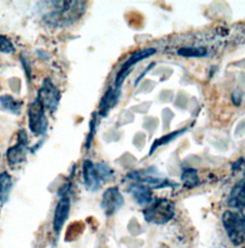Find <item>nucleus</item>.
Masks as SVG:
<instances>
[{
    "label": "nucleus",
    "mask_w": 245,
    "mask_h": 248,
    "mask_svg": "<svg viewBox=\"0 0 245 248\" xmlns=\"http://www.w3.org/2000/svg\"><path fill=\"white\" fill-rule=\"evenodd\" d=\"M53 10L44 13L41 21L45 26L58 29L72 25L85 14V1H50Z\"/></svg>",
    "instance_id": "obj_1"
},
{
    "label": "nucleus",
    "mask_w": 245,
    "mask_h": 248,
    "mask_svg": "<svg viewBox=\"0 0 245 248\" xmlns=\"http://www.w3.org/2000/svg\"><path fill=\"white\" fill-rule=\"evenodd\" d=\"M222 224L230 242L242 246L245 241V216L241 210H227L222 215Z\"/></svg>",
    "instance_id": "obj_2"
},
{
    "label": "nucleus",
    "mask_w": 245,
    "mask_h": 248,
    "mask_svg": "<svg viewBox=\"0 0 245 248\" xmlns=\"http://www.w3.org/2000/svg\"><path fill=\"white\" fill-rule=\"evenodd\" d=\"M143 215L147 222L163 225L174 217L175 205L168 199H157L143 210Z\"/></svg>",
    "instance_id": "obj_3"
},
{
    "label": "nucleus",
    "mask_w": 245,
    "mask_h": 248,
    "mask_svg": "<svg viewBox=\"0 0 245 248\" xmlns=\"http://www.w3.org/2000/svg\"><path fill=\"white\" fill-rule=\"evenodd\" d=\"M126 177L135 183L144 185L148 188L152 189H163L167 187H173L177 184L171 183L168 179L161 177L157 174V170L154 168H150L141 170H134L129 172Z\"/></svg>",
    "instance_id": "obj_4"
},
{
    "label": "nucleus",
    "mask_w": 245,
    "mask_h": 248,
    "mask_svg": "<svg viewBox=\"0 0 245 248\" xmlns=\"http://www.w3.org/2000/svg\"><path fill=\"white\" fill-rule=\"evenodd\" d=\"M37 100L43 108L50 112H55L61 100V93L50 78H45L38 91Z\"/></svg>",
    "instance_id": "obj_5"
},
{
    "label": "nucleus",
    "mask_w": 245,
    "mask_h": 248,
    "mask_svg": "<svg viewBox=\"0 0 245 248\" xmlns=\"http://www.w3.org/2000/svg\"><path fill=\"white\" fill-rule=\"evenodd\" d=\"M28 126L33 134L39 136L46 135L48 130L49 122L45 109L37 99L30 104L28 108Z\"/></svg>",
    "instance_id": "obj_6"
},
{
    "label": "nucleus",
    "mask_w": 245,
    "mask_h": 248,
    "mask_svg": "<svg viewBox=\"0 0 245 248\" xmlns=\"http://www.w3.org/2000/svg\"><path fill=\"white\" fill-rule=\"evenodd\" d=\"M29 152L28 135L25 129H20L17 132V142L15 146L8 149L6 158L9 165H19L26 160Z\"/></svg>",
    "instance_id": "obj_7"
},
{
    "label": "nucleus",
    "mask_w": 245,
    "mask_h": 248,
    "mask_svg": "<svg viewBox=\"0 0 245 248\" xmlns=\"http://www.w3.org/2000/svg\"><path fill=\"white\" fill-rule=\"evenodd\" d=\"M124 203L121 192L117 187H110L105 191L102 197L101 208L107 217L115 215Z\"/></svg>",
    "instance_id": "obj_8"
},
{
    "label": "nucleus",
    "mask_w": 245,
    "mask_h": 248,
    "mask_svg": "<svg viewBox=\"0 0 245 248\" xmlns=\"http://www.w3.org/2000/svg\"><path fill=\"white\" fill-rule=\"evenodd\" d=\"M71 208V200L68 196L61 198L55 208L53 217V230L59 235L68 219Z\"/></svg>",
    "instance_id": "obj_9"
},
{
    "label": "nucleus",
    "mask_w": 245,
    "mask_h": 248,
    "mask_svg": "<svg viewBox=\"0 0 245 248\" xmlns=\"http://www.w3.org/2000/svg\"><path fill=\"white\" fill-rule=\"evenodd\" d=\"M82 176L87 190L96 192L101 188L103 181L95 168V164L89 159L84 160L82 163Z\"/></svg>",
    "instance_id": "obj_10"
},
{
    "label": "nucleus",
    "mask_w": 245,
    "mask_h": 248,
    "mask_svg": "<svg viewBox=\"0 0 245 248\" xmlns=\"http://www.w3.org/2000/svg\"><path fill=\"white\" fill-rule=\"evenodd\" d=\"M228 205L236 209L241 210L245 208V177L240 180L232 189L229 199Z\"/></svg>",
    "instance_id": "obj_11"
},
{
    "label": "nucleus",
    "mask_w": 245,
    "mask_h": 248,
    "mask_svg": "<svg viewBox=\"0 0 245 248\" xmlns=\"http://www.w3.org/2000/svg\"><path fill=\"white\" fill-rule=\"evenodd\" d=\"M120 96V91L119 89H113V88H108V90L105 93L103 96L100 106H99V115L102 117H107L109 110L116 106Z\"/></svg>",
    "instance_id": "obj_12"
},
{
    "label": "nucleus",
    "mask_w": 245,
    "mask_h": 248,
    "mask_svg": "<svg viewBox=\"0 0 245 248\" xmlns=\"http://www.w3.org/2000/svg\"><path fill=\"white\" fill-rule=\"evenodd\" d=\"M127 192L134 198L139 205H147L153 202L152 190L144 185L138 183L131 184Z\"/></svg>",
    "instance_id": "obj_13"
},
{
    "label": "nucleus",
    "mask_w": 245,
    "mask_h": 248,
    "mask_svg": "<svg viewBox=\"0 0 245 248\" xmlns=\"http://www.w3.org/2000/svg\"><path fill=\"white\" fill-rule=\"evenodd\" d=\"M154 54H156V49L154 48H147V49H143V50H138L135 53H133L128 60L123 63L120 69V71L118 72V74H125L130 72V68L135 65L136 63H138L139 62L146 60L147 58H150L152 56H153Z\"/></svg>",
    "instance_id": "obj_14"
},
{
    "label": "nucleus",
    "mask_w": 245,
    "mask_h": 248,
    "mask_svg": "<svg viewBox=\"0 0 245 248\" xmlns=\"http://www.w3.org/2000/svg\"><path fill=\"white\" fill-rule=\"evenodd\" d=\"M23 107V102L15 100L12 95L4 94L0 96V108L3 111L19 115L21 108Z\"/></svg>",
    "instance_id": "obj_15"
},
{
    "label": "nucleus",
    "mask_w": 245,
    "mask_h": 248,
    "mask_svg": "<svg viewBox=\"0 0 245 248\" xmlns=\"http://www.w3.org/2000/svg\"><path fill=\"white\" fill-rule=\"evenodd\" d=\"M13 187L12 177L8 172L0 173V202L5 203L8 201L10 192Z\"/></svg>",
    "instance_id": "obj_16"
},
{
    "label": "nucleus",
    "mask_w": 245,
    "mask_h": 248,
    "mask_svg": "<svg viewBox=\"0 0 245 248\" xmlns=\"http://www.w3.org/2000/svg\"><path fill=\"white\" fill-rule=\"evenodd\" d=\"M181 181H182L183 185L188 189L197 187L200 182L199 174H198V170L189 168V169H186L185 170H183V172L181 174Z\"/></svg>",
    "instance_id": "obj_17"
},
{
    "label": "nucleus",
    "mask_w": 245,
    "mask_h": 248,
    "mask_svg": "<svg viewBox=\"0 0 245 248\" xmlns=\"http://www.w3.org/2000/svg\"><path fill=\"white\" fill-rule=\"evenodd\" d=\"M186 130H187V128H184V129H181V130H176V131H173V132H171V133H168V134L165 135L163 137H161V138L155 140L154 143H153V145L152 146V149H151V152H150V155H152L159 147H161V146H163V145H166V144L169 143L171 140H173V139H175L176 137H178L179 135L183 134Z\"/></svg>",
    "instance_id": "obj_18"
},
{
    "label": "nucleus",
    "mask_w": 245,
    "mask_h": 248,
    "mask_svg": "<svg viewBox=\"0 0 245 248\" xmlns=\"http://www.w3.org/2000/svg\"><path fill=\"white\" fill-rule=\"evenodd\" d=\"M177 54L184 58H202L207 55V50L203 47H183Z\"/></svg>",
    "instance_id": "obj_19"
},
{
    "label": "nucleus",
    "mask_w": 245,
    "mask_h": 248,
    "mask_svg": "<svg viewBox=\"0 0 245 248\" xmlns=\"http://www.w3.org/2000/svg\"><path fill=\"white\" fill-rule=\"evenodd\" d=\"M95 168L102 179V181H107L112 178L113 176V170L111 168L105 163H96Z\"/></svg>",
    "instance_id": "obj_20"
},
{
    "label": "nucleus",
    "mask_w": 245,
    "mask_h": 248,
    "mask_svg": "<svg viewBox=\"0 0 245 248\" xmlns=\"http://www.w3.org/2000/svg\"><path fill=\"white\" fill-rule=\"evenodd\" d=\"M15 52V47L14 43L11 42L10 39H8L4 35H0V53L5 54H13Z\"/></svg>",
    "instance_id": "obj_21"
},
{
    "label": "nucleus",
    "mask_w": 245,
    "mask_h": 248,
    "mask_svg": "<svg viewBox=\"0 0 245 248\" xmlns=\"http://www.w3.org/2000/svg\"><path fill=\"white\" fill-rule=\"evenodd\" d=\"M95 132H96V116H95V114H93V117L89 123V132L87 134V138L85 141L86 150H89L91 148Z\"/></svg>",
    "instance_id": "obj_22"
},
{
    "label": "nucleus",
    "mask_w": 245,
    "mask_h": 248,
    "mask_svg": "<svg viewBox=\"0 0 245 248\" xmlns=\"http://www.w3.org/2000/svg\"><path fill=\"white\" fill-rule=\"evenodd\" d=\"M0 158H1V155H0Z\"/></svg>",
    "instance_id": "obj_23"
},
{
    "label": "nucleus",
    "mask_w": 245,
    "mask_h": 248,
    "mask_svg": "<svg viewBox=\"0 0 245 248\" xmlns=\"http://www.w3.org/2000/svg\"></svg>",
    "instance_id": "obj_24"
},
{
    "label": "nucleus",
    "mask_w": 245,
    "mask_h": 248,
    "mask_svg": "<svg viewBox=\"0 0 245 248\" xmlns=\"http://www.w3.org/2000/svg\"></svg>",
    "instance_id": "obj_25"
}]
</instances>
